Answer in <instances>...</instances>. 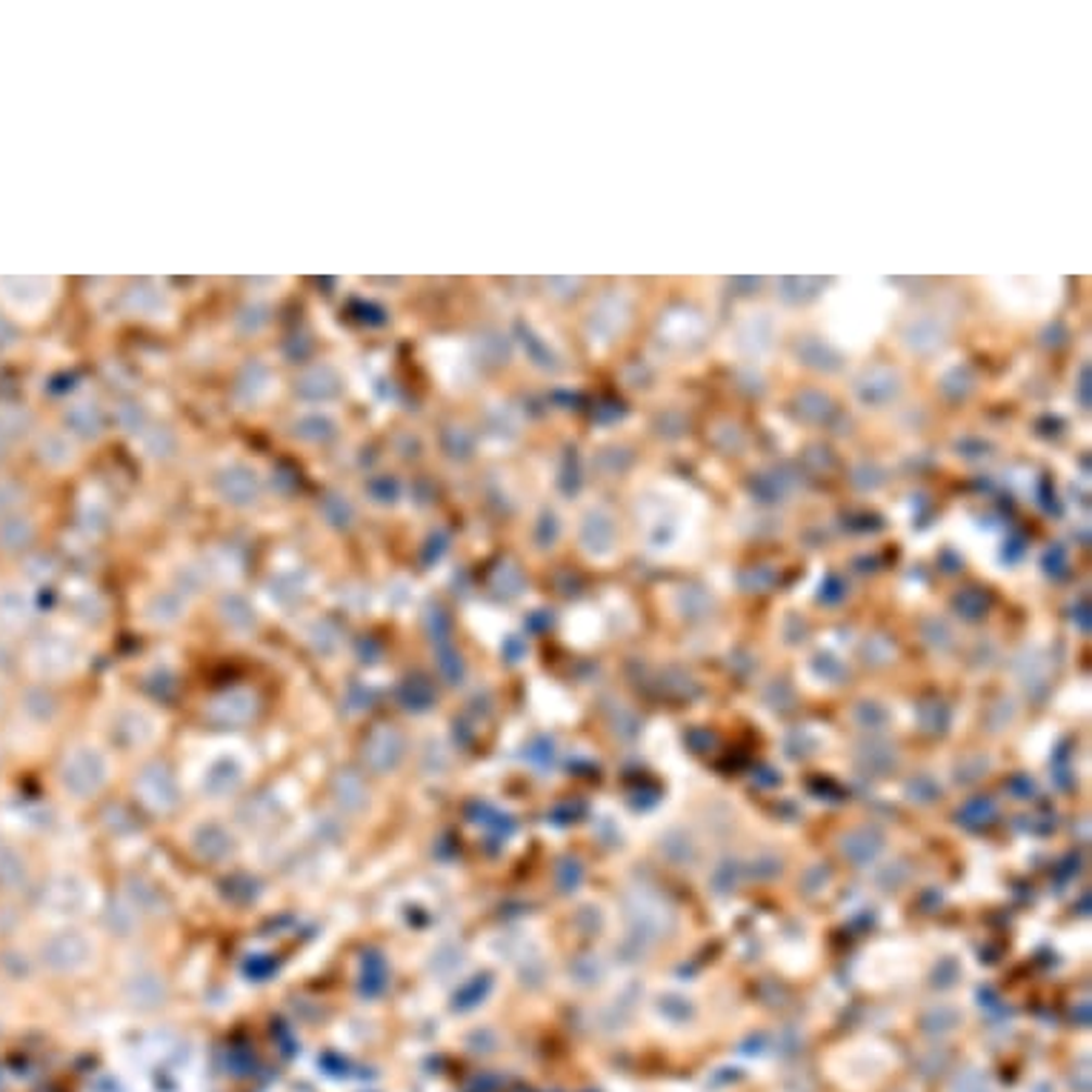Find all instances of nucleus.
Returning a JSON list of instances; mask_svg holds the SVG:
<instances>
[{
	"label": "nucleus",
	"instance_id": "nucleus-1",
	"mask_svg": "<svg viewBox=\"0 0 1092 1092\" xmlns=\"http://www.w3.org/2000/svg\"><path fill=\"white\" fill-rule=\"evenodd\" d=\"M112 779V761L110 755L103 753L94 744H75L69 753L63 755L61 767H57V781H61L63 793L78 798V801H89L101 793L103 786Z\"/></svg>",
	"mask_w": 1092,
	"mask_h": 1092
},
{
	"label": "nucleus",
	"instance_id": "nucleus-2",
	"mask_svg": "<svg viewBox=\"0 0 1092 1092\" xmlns=\"http://www.w3.org/2000/svg\"><path fill=\"white\" fill-rule=\"evenodd\" d=\"M98 955V943L78 927L55 929L38 947V959L43 969L55 975H78L87 973Z\"/></svg>",
	"mask_w": 1092,
	"mask_h": 1092
},
{
	"label": "nucleus",
	"instance_id": "nucleus-3",
	"mask_svg": "<svg viewBox=\"0 0 1092 1092\" xmlns=\"http://www.w3.org/2000/svg\"><path fill=\"white\" fill-rule=\"evenodd\" d=\"M134 789H138V798L146 810H152L155 815H169V812L178 810L181 804V786H178V779L175 772L160 761L146 763L138 779H134Z\"/></svg>",
	"mask_w": 1092,
	"mask_h": 1092
},
{
	"label": "nucleus",
	"instance_id": "nucleus-4",
	"mask_svg": "<svg viewBox=\"0 0 1092 1092\" xmlns=\"http://www.w3.org/2000/svg\"><path fill=\"white\" fill-rule=\"evenodd\" d=\"M407 758V738L398 727L381 723L363 741V763L375 775H393Z\"/></svg>",
	"mask_w": 1092,
	"mask_h": 1092
},
{
	"label": "nucleus",
	"instance_id": "nucleus-5",
	"mask_svg": "<svg viewBox=\"0 0 1092 1092\" xmlns=\"http://www.w3.org/2000/svg\"><path fill=\"white\" fill-rule=\"evenodd\" d=\"M92 887L78 873H61L49 884V904L61 915H80L92 904Z\"/></svg>",
	"mask_w": 1092,
	"mask_h": 1092
},
{
	"label": "nucleus",
	"instance_id": "nucleus-6",
	"mask_svg": "<svg viewBox=\"0 0 1092 1092\" xmlns=\"http://www.w3.org/2000/svg\"><path fill=\"white\" fill-rule=\"evenodd\" d=\"M246 781V767L235 755H220L204 770L201 786L209 798H227V795L237 793Z\"/></svg>",
	"mask_w": 1092,
	"mask_h": 1092
},
{
	"label": "nucleus",
	"instance_id": "nucleus-7",
	"mask_svg": "<svg viewBox=\"0 0 1092 1092\" xmlns=\"http://www.w3.org/2000/svg\"><path fill=\"white\" fill-rule=\"evenodd\" d=\"M189 842H192V849H195L197 856L204 858V861H213V864L227 861V858L235 852V838H232V833H229L223 824H218V821H204V824H197Z\"/></svg>",
	"mask_w": 1092,
	"mask_h": 1092
},
{
	"label": "nucleus",
	"instance_id": "nucleus-8",
	"mask_svg": "<svg viewBox=\"0 0 1092 1092\" xmlns=\"http://www.w3.org/2000/svg\"><path fill=\"white\" fill-rule=\"evenodd\" d=\"M330 793L335 807H338L344 815H361V812L370 807V786H367V781L352 770L338 772V775L332 779Z\"/></svg>",
	"mask_w": 1092,
	"mask_h": 1092
},
{
	"label": "nucleus",
	"instance_id": "nucleus-9",
	"mask_svg": "<svg viewBox=\"0 0 1092 1092\" xmlns=\"http://www.w3.org/2000/svg\"><path fill=\"white\" fill-rule=\"evenodd\" d=\"M124 992L129 1004L141 1006V1010H155L166 1001L164 975L155 973V969H138L126 978Z\"/></svg>",
	"mask_w": 1092,
	"mask_h": 1092
},
{
	"label": "nucleus",
	"instance_id": "nucleus-10",
	"mask_svg": "<svg viewBox=\"0 0 1092 1092\" xmlns=\"http://www.w3.org/2000/svg\"><path fill=\"white\" fill-rule=\"evenodd\" d=\"M115 735L120 741H126L129 747H134V744L143 747V744H150L157 735V721L150 712H143V709H124L118 721H115Z\"/></svg>",
	"mask_w": 1092,
	"mask_h": 1092
},
{
	"label": "nucleus",
	"instance_id": "nucleus-11",
	"mask_svg": "<svg viewBox=\"0 0 1092 1092\" xmlns=\"http://www.w3.org/2000/svg\"><path fill=\"white\" fill-rule=\"evenodd\" d=\"M29 881V866L26 858L17 852L9 842L0 838V887L3 889H21Z\"/></svg>",
	"mask_w": 1092,
	"mask_h": 1092
},
{
	"label": "nucleus",
	"instance_id": "nucleus-12",
	"mask_svg": "<svg viewBox=\"0 0 1092 1092\" xmlns=\"http://www.w3.org/2000/svg\"><path fill=\"white\" fill-rule=\"evenodd\" d=\"M252 709H255L252 695H246V692H229V695L215 701L213 716L218 718L220 723H241L252 716Z\"/></svg>",
	"mask_w": 1092,
	"mask_h": 1092
},
{
	"label": "nucleus",
	"instance_id": "nucleus-13",
	"mask_svg": "<svg viewBox=\"0 0 1092 1092\" xmlns=\"http://www.w3.org/2000/svg\"><path fill=\"white\" fill-rule=\"evenodd\" d=\"M223 496L232 503H252L258 498V478L255 475H227Z\"/></svg>",
	"mask_w": 1092,
	"mask_h": 1092
}]
</instances>
